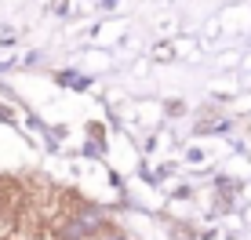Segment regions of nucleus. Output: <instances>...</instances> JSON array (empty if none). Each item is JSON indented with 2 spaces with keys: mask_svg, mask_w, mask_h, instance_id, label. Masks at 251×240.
I'll return each mask as SVG.
<instances>
[{
  "mask_svg": "<svg viewBox=\"0 0 251 240\" xmlns=\"http://www.w3.org/2000/svg\"><path fill=\"white\" fill-rule=\"evenodd\" d=\"M109 240H124V237H109Z\"/></svg>",
  "mask_w": 251,
  "mask_h": 240,
  "instance_id": "nucleus-1",
  "label": "nucleus"
}]
</instances>
